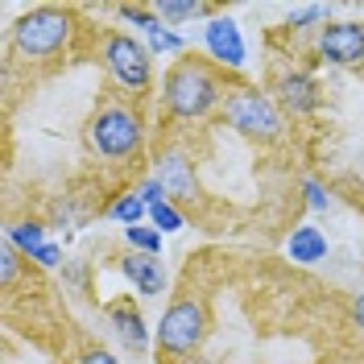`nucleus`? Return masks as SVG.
<instances>
[{
    "label": "nucleus",
    "mask_w": 364,
    "mask_h": 364,
    "mask_svg": "<svg viewBox=\"0 0 364 364\" xmlns=\"http://www.w3.org/2000/svg\"><path fill=\"white\" fill-rule=\"evenodd\" d=\"M124 240L133 252H149V257H161V232L154 224H136V228H124Z\"/></svg>",
    "instance_id": "f3484780"
},
{
    "label": "nucleus",
    "mask_w": 364,
    "mask_h": 364,
    "mask_svg": "<svg viewBox=\"0 0 364 364\" xmlns=\"http://www.w3.org/2000/svg\"><path fill=\"white\" fill-rule=\"evenodd\" d=\"M154 178L161 182L170 203H195L199 199V178H195V161L182 149H161L154 158Z\"/></svg>",
    "instance_id": "6e6552de"
},
{
    "label": "nucleus",
    "mask_w": 364,
    "mask_h": 364,
    "mask_svg": "<svg viewBox=\"0 0 364 364\" xmlns=\"http://www.w3.org/2000/svg\"><path fill=\"white\" fill-rule=\"evenodd\" d=\"M149 224L166 236V232H182L186 228V215L178 211V203H158V207H149Z\"/></svg>",
    "instance_id": "a211bd4d"
},
{
    "label": "nucleus",
    "mask_w": 364,
    "mask_h": 364,
    "mask_svg": "<svg viewBox=\"0 0 364 364\" xmlns=\"http://www.w3.org/2000/svg\"><path fill=\"white\" fill-rule=\"evenodd\" d=\"M70 38H75V13L42 4V9H29L25 17H17V25H13V54L29 58V63H50L70 46Z\"/></svg>",
    "instance_id": "7ed1b4c3"
},
{
    "label": "nucleus",
    "mask_w": 364,
    "mask_h": 364,
    "mask_svg": "<svg viewBox=\"0 0 364 364\" xmlns=\"http://www.w3.org/2000/svg\"><path fill=\"white\" fill-rule=\"evenodd\" d=\"M302 195H306V207H311V211H327V207H331L327 186H323V182H315V178L302 182Z\"/></svg>",
    "instance_id": "412c9836"
},
{
    "label": "nucleus",
    "mask_w": 364,
    "mask_h": 364,
    "mask_svg": "<svg viewBox=\"0 0 364 364\" xmlns=\"http://www.w3.org/2000/svg\"><path fill=\"white\" fill-rule=\"evenodd\" d=\"M286 252H290V261H298V265H318L327 257V236L315 224H298L286 236Z\"/></svg>",
    "instance_id": "ddd939ff"
},
{
    "label": "nucleus",
    "mask_w": 364,
    "mask_h": 364,
    "mask_svg": "<svg viewBox=\"0 0 364 364\" xmlns=\"http://www.w3.org/2000/svg\"><path fill=\"white\" fill-rule=\"evenodd\" d=\"M87 145L104 161H133L145 145V120L133 104L108 100L87 116Z\"/></svg>",
    "instance_id": "f03ea898"
},
{
    "label": "nucleus",
    "mask_w": 364,
    "mask_h": 364,
    "mask_svg": "<svg viewBox=\"0 0 364 364\" xmlns=\"http://www.w3.org/2000/svg\"><path fill=\"white\" fill-rule=\"evenodd\" d=\"M75 364H120V360H116L108 348H87V352H83Z\"/></svg>",
    "instance_id": "a878e982"
},
{
    "label": "nucleus",
    "mask_w": 364,
    "mask_h": 364,
    "mask_svg": "<svg viewBox=\"0 0 364 364\" xmlns=\"http://www.w3.org/2000/svg\"><path fill=\"white\" fill-rule=\"evenodd\" d=\"M9 245L17 252H25V257H33V252L42 249V245H50V240H46V228L38 224V220H21V224L9 228Z\"/></svg>",
    "instance_id": "dca6fc26"
},
{
    "label": "nucleus",
    "mask_w": 364,
    "mask_h": 364,
    "mask_svg": "<svg viewBox=\"0 0 364 364\" xmlns=\"http://www.w3.org/2000/svg\"><path fill=\"white\" fill-rule=\"evenodd\" d=\"M318 58L331 67H360L364 63V25L360 21H327L318 29Z\"/></svg>",
    "instance_id": "1a4fd4ad"
},
{
    "label": "nucleus",
    "mask_w": 364,
    "mask_h": 364,
    "mask_svg": "<svg viewBox=\"0 0 364 364\" xmlns=\"http://www.w3.org/2000/svg\"><path fill=\"white\" fill-rule=\"evenodd\" d=\"M149 38V54H182L186 50V42H182L174 29H166V25H158L154 33H145Z\"/></svg>",
    "instance_id": "6ab92c4d"
},
{
    "label": "nucleus",
    "mask_w": 364,
    "mask_h": 364,
    "mask_svg": "<svg viewBox=\"0 0 364 364\" xmlns=\"http://www.w3.org/2000/svg\"><path fill=\"white\" fill-rule=\"evenodd\" d=\"M104 70L120 91H133V95H145L149 83H154V54L149 46H141L133 33H108L104 38Z\"/></svg>",
    "instance_id": "423d86ee"
},
{
    "label": "nucleus",
    "mask_w": 364,
    "mask_h": 364,
    "mask_svg": "<svg viewBox=\"0 0 364 364\" xmlns=\"http://www.w3.org/2000/svg\"><path fill=\"white\" fill-rule=\"evenodd\" d=\"M120 17H124V21L129 25H136V29H145V33H154V29H158V13H154V9H141V4H120Z\"/></svg>",
    "instance_id": "aec40b11"
},
{
    "label": "nucleus",
    "mask_w": 364,
    "mask_h": 364,
    "mask_svg": "<svg viewBox=\"0 0 364 364\" xmlns=\"http://www.w3.org/2000/svg\"><path fill=\"white\" fill-rule=\"evenodd\" d=\"M207 331H211V318H207V302L195 294H182L166 306L154 343L166 360H186V356H199Z\"/></svg>",
    "instance_id": "20e7f679"
},
{
    "label": "nucleus",
    "mask_w": 364,
    "mask_h": 364,
    "mask_svg": "<svg viewBox=\"0 0 364 364\" xmlns=\"http://www.w3.org/2000/svg\"><path fill=\"white\" fill-rule=\"evenodd\" d=\"M203 46H207V54L228 70H240L245 58H249L245 33H240V25L232 21V17H211V21L203 25Z\"/></svg>",
    "instance_id": "9d476101"
},
{
    "label": "nucleus",
    "mask_w": 364,
    "mask_h": 364,
    "mask_svg": "<svg viewBox=\"0 0 364 364\" xmlns=\"http://www.w3.org/2000/svg\"><path fill=\"white\" fill-rule=\"evenodd\" d=\"M224 79L203 58H182L161 79V104L174 120H203L215 108H224Z\"/></svg>",
    "instance_id": "f257e3e1"
},
{
    "label": "nucleus",
    "mask_w": 364,
    "mask_h": 364,
    "mask_svg": "<svg viewBox=\"0 0 364 364\" xmlns=\"http://www.w3.org/2000/svg\"><path fill=\"white\" fill-rule=\"evenodd\" d=\"M29 261H38L42 269H58V265H63V249H58V245H42Z\"/></svg>",
    "instance_id": "393cba45"
},
{
    "label": "nucleus",
    "mask_w": 364,
    "mask_h": 364,
    "mask_svg": "<svg viewBox=\"0 0 364 364\" xmlns=\"http://www.w3.org/2000/svg\"><path fill=\"white\" fill-rule=\"evenodd\" d=\"M158 21H211V4H199V0H158L154 4Z\"/></svg>",
    "instance_id": "2eb2a0df"
},
{
    "label": "nucleus",
    "mask_w": 364,
    "mask_h": 364,
    "mask_svg": "<svg viewBox=\"0 0 364 364\" xmlns=\"http://www.w3.org/2000/svg\"><path fill=\"white\" fill-rule=\"evenodd\" d=\"M224 116H228V124L240 136H249V141H277L286 133L282 108L273 104L269 91H261V87H228Z\"/></svg>",
    "instance_id": "39448f33"
},
{
    "label": "nucleus",
    "mask_w": 364,
    "mask_h": 364,
    "mask_svg": "<svg viewBox=\"0 0 364 364\" xmlns=\"http://www.w3.org/2000/svg\"><path fill=\"white\" fill-rule=\"evenodd\" d=\"M323 4H306V9H298V13H290L286 17V29H302V25H315V21H323Z\"/></svg>",
    "instance_id": "4be33fe9"
},
{
    "label": "nucleus",
    "mask_w": 364,
    "mask_h": 364,
    "mask_svg": "<svg viewBox=\"0 0 364 364\" xmlns=\"http://www.w3.org/2000/svg\"><path fill=\"white\" fill-rule=\"evenodd\" d=\"M13 277H17V249L4 240V249H0V282L13 286Z\"/></svg>",
    "instance_id": "b1692460"
},
{
    "label": "nucleus",
    "mask_w": 364,
    "mask_h": 364,
    "mask_svg": "<svg viewBox=\"0 0 364 364\" xmlns=\"http://www.w3.org/2000/svg\"><path fill=\"white\" fill-rule=\"evenodd\" d=\"M120 273L129 277V286H136V294H145V298L166 294V282H170L161 257H149V252H124Z\"/></svg>",
    "instance_id": "f8f14e48"
},
{
    "label": "nucleus",
    "mask_w": 364,
    "mask_h": 364,
    "mask_svg": "<svg viewBox=\"0 0 364 364\" xmlns=\"http://www.w3.org/2000/svg\"><path fill=\"white\" fill-rule=\"evenodd\" d=\"M174 364H215V360H207V356H186V360H174Z\"/></svg>",
    "instance_id": "cd10ccee"
},
{
    "label": "nucleus",
    "mask_w": 364,
    "mask_h": 364,
    "mask_svg": "<svg viewBox=\"0 0 364 364\" xmlns=\"http://www.w3.org/2000/svg\"><path fill=\"white\" fill-rule=\"evenodd\" d=\"M108 323H112L116 340L124 343L129 352H136V356H145V352H149V327H145L141 311H136L129 298H116V302H108Z\"/></svg>",
    "instance_id": "9b49d317"
},
{
    "label": "nucleus",
    "mask_w": 364,
    "mask_h": 364,
    "mask_svg": "<svg viewBox=\"0 0 364 364\" xmlns=\"http://www.w3.org/2000/svg\"><path fill=\"white\" fill-rule=\"evenodd\" d=\"M352 323H356V327L364 331V294L352 298Z\"/></svg>",
    "instance_id": "bb28decb"
},
{
    "label": "nucleus",
    "mask_w": 364,
    "mask_h": 364,
    "mask_svg": "<svg viewBox=\"0 0 364 364\" xmlns=\"http://www.w3.org/2000/svg\"><path fill=\"white\" fill-rule=\"evenodd\" d=\"M108 220H116V224L124 228H136L141 220H149V207H145V199L136 195V191H120L112 203H108V211H104Z\"/></svg>",
    "instance_id": "4468645a"
},
{
    "label": "nucleus",
    "mask_w": 364,
    "mask_h": 364,
    "mask_svg": "<svg viewBox=\"0 0 364 364\" xmlns=\"http://www.w3.org/2000/svg\"><path fill=\"white\" fill-rule=\"evenodd\" d=\"M269 95H273V104H277L282 112H290V116H306V112H315L318 104H323V91H318L315 75L302 70V67L277 70L273 83H269Z\"/></svg>",
    "instance_id": "0eeeda50"
},
{
    "label": "nucleus",
    "mask_w": 364,
    "mask_h": 364,
    "mask_svg": "<svg viewBox=\"0 0 364 364\" xmlns=\"http://www.w3.org/2000/svg\"><path fill=\"white\" fill-rule=\"evenodd\" d=\"M136 195H141V199H145V207H158V203H170V199H166V191H161V182L154 178V174H149V178L141 182V186H136Z\"/></svg>",
    "instance_id": "5701e85b"
}]
</instances>
